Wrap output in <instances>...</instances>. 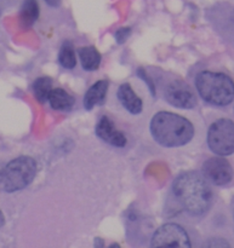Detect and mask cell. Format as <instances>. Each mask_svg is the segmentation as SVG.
Masks as SVG:
<instances>
[{
	"mask_svg": "<svg viewBox=\"0 0 234 248\" xmlns=\"http://www.w3.org/2000/svg\"><path fill=\"white\" fill-rule=\"evenodd\" d=\"M58 61L67 69H72V68L75 67V64H77L75 51L69 43L63 44L62 48L60 51V56H58Z\"/></svg>",
	"mask_w": 234,
	"mask_h": 248,
	"instance_id": "16",
	"label": "cell"
},
{
	"mask_svg": "<svg viewBox=\"0 0 234 248\" xmlns=\"http://www.w3.org/2000/svg\"></svg>",
	"mask_w": 234,
	"mask_h": 248,
	"instance_id": "21",
	"label": "cell"
},
{
	"mask_svg": "<svg viewBox=\"0 0 234 248\" xmlns=\"http://www.w3.org/2000/svg\"><path fill=\"white\" fill-rule=\"evenodd\" d=\"M83 68L86 70H96L101 63V55L94 46H85L78 51Z\"/></svg>",
	"mask_w": 234,
	"mask_h": 248,
	"instance_id": "14",
	"label": "cell"
},
{
	"mask_svg": "<svg viewBox=\"0 0 234 248\" xmlns=\"http://www.w3.org/2000/svg\"><path fill=\"white\" fill-rule=\"evenodd\" d=\"M35 174L36 162L29 156H19L0 171V186L7 193H15L29 186Z\"/></svg>",
	"mask_w": 234,
	"mask_h": 248,
	"instance_id": "4",
	"label": "cell"
},
{
	"mask_svg": "<svg viewBox=\"0 0 234 248\" xmlns=\"http://www.w3.org/2000/svg\"><path fill=\"white\" fill-rule=\"evenodd\" d=\"M153 138L164 147H181L194 136L193 125L187 119L176 114L160 111L150 121Z\"/></svg>",
	"mask_w": 234,
	"mask_h": 248,
	"instance_id": "2",
	"label": "cell"
},
{
	"mask_svg": "<svg viewBox=\"0 0 234 248\" xmlns=\"http://www.w3.org/2000/svg\"><path fill=\"white\" fill-rule=\"evenodd\" d=\"M175 198L193 216L205 215L213 203V191L208 179L197 172L180 174L172 186Z\"/></svg>",
	"mask_w": 234,
	"mask_h": 248,
	"instance_id": "1",
	"label": "cell"
},
{
	"mask_svg": "<svg viewBox=\"0 0 234 248\" xmlns=\"http://www.w3.org/2000/svg\"><path fill=\"white\" fill-rule=\"evenodd\" d=\"M0 1H2V0H0Z\"/></svg>",
	"mask_w": 234,
	"mask_h": 248,
	"instance_id": "20",
	"label": "cell"
},
{
	"mask_svg": "<svg viewBox=\"0 0 234 248\" xmlns=\"http://www.w3.org/2000/svg\"><path fill=\"white\" fill-rule=\"evenodd\" d=\"M5 223V218H4V215L1 213V211H0V227H2Z\"/></svg>",
	"mask_w": 234,
	"mask_h": 248,
	"instance_id": "19",
	"label": "cell"
},
{
	"mask_svg": "<svg viewBox=\"0 0 234 248\" xmlns=\"http://www.w3.org/2000/svg\"><path fill=\"white\" fill-rule=\"evenodd\" d=\"M45 1L48 2V4L50 5V6L55 7V6H58V5H60L61 0H45Z\"/></svg>",
	"mask_w": 234,
	"mask_h": 248,
	"instance_id": "18",
	"label": "cell"
},
{
	"mask_svg": "<svg viewBox=\"0 0 234 248\" xmlns=\"http://www.w3.org/2000/svg\"><path fill=\"white\" fill-rule=\"evenodd\" d=\"M165 98L171 106L181 109H192L197 104V98L191 87L180 80L167 85L165 89Z\"/></svg>",
	"mask_w": 234,
	"mask_h": 248,
	"instance_id": "7",
	"label": "cell"
},
{
	"mask_svg": "<svg viewBox=\"0 0 234 248\" xmlns=\"http://www.w3.org/2000/svg\"><path fill=\"white\" fill-rule=\"evenodd\" d=\"M196 85L201 98L214 106H228L234 99L233 80L222 73H199Z\"/></svg>",
	"mask_w": 234,
	"mask_h": 248,
	"instance_id": "3",
	"label": "cell"
},
{
	"mask_svg": "<svg viewBox=\"0 0 234 248\" xmlns=\"http://www.w3.org/2000/svg\"><path fill=\"white\" fill-rule=\"evenodd\" d=\"M153 247H191L189 237L184 228L177 224H165L155 232Z\"/></svg>",
	"mask_w": 234,
	"mask_h": 248,
	"instance_id": "6",
	"label": "cell"
},
{
	"mask_svg": "<svg viewBox=\"0 0 234 248\" xmlns=\"http://www.w3.org/2000/svg\"><path fill=\"white\" fill-rule=\"evenodd\" d=\"M107 90H108V81H106V80H101V81H97L96 84L92 85L84 97L85 108L87 110H91L96 106L103 104L104 99H106Z\"/></svg>",
	"mask_w": 234,
	"mask_h": 248,
	"instance_id": "11",
	"label": "cell"
},
{
	"mask_svg": "<svg viewBox=\"0 0 234 248\" xmlns=\"http://www.w3.org/2000/svg\"><path fill=\"white\" fill-rule=\"evenodd\" d=\"M39 5L36 0H24L19 12V23L23 28H31L38 19Z\"/></svg>",
	"mask_w": 234,
	"mask_h": 248,
	"instance_id": "13",
	"label": "cell"
},
{
	"mask_svg": "<svg viewBox=\"0 0 234 248\" xmlns=\"http://www.w3.org/2000/svg\"><path fill=\"white\" fill-rule=\"evenodd\" d=\"M49 103L55 110L68 111L74 106V98L62 89H52L49 96Z\"/></svg>",
	"mask_w": 234,
	"mask_h": 248,
	"instance_id": "12",
	"label": "cell"
},
{
	"mask_svg": "<svg viewBox=\"0 0 234 248\" xmlns=\"http://www.w3.org/2000/svg\"><path fill=\"white\" fill-rule=\"evenodd\" d=\"M131 33V29L130 28H121L119 29L118 31L116 33V39L119 44H123L126 39L129 38Z\"/></svg>",
	"mask_w": 234,
	"mask_h": 248,
	"instance_id": "17",
	"label": "cell"
},
{
	"mask_svg": "<svg viewBox=\"0 0 234 248\" xmlns=\"http://www.w3.org/2000/svg\"><path fill=\"white\" fill-rule=\"evenodd\" d=\"M96 133L102 140L109 143L111 145L119 148L125 147L126 137L120 131H118L114 127L112 121L107 116H103L99 121V124L96 126Z\"/></svg>",
	"mask_w": 234,
	"mask_h": 248,
	"instance_id": "9",
	"label": "cell"
},
{
	"mask_svg": "<svg viewBox=\"0 0 234 248\" xmlns=\"http://www.w3.org/2000/svg\"><path fill=\"white\" fill-rule=\"evenodd\" d=\"M33 90L36 99L40 103H45L46 101H49L50 92L52 91V81H51L50 78H39L34 82Z\"/></svg>",
	"mask_w": 234,
	"mask_h": 248,
	"instance_id": "15",
	"label": "cell"
},
{
	"mask_svg": "<svg viewBox=\"0 0 234 248\" xmlns=\"http://www.w3.org/2000/svg\"><path fill=\"white\" fill-rule=\"evenodd\" d=\"M203 174L213 184L225 186L232 181L233 170L227 160L222 157H211L203 165Z\"/></svg>",
	"mask_w": 234,
	"mask_h": 248,
	"instance_id": "8",
	"label": "cell"
},
{
	"mask_svg": "<svg viewBox=\"0 0 234 248\" xmlns=\"http://www.w3.org/2000/svg\"><path fill=\"white\" fill-rule=\"evenodd\" d=\"M209 148L215 154L226 156L234 153V123L228 119L215 121L209 128Z\"/></svg>",
	"mask_w": 234,
	"mask_h": 248,
	"instance_id": "5",
	"label": "cell"
},
{
	"mask_svg": "<svg viewBox=\"0 0 234 248\" xmlns=\"http://www.w3.org/2000/svg\"><path fill=\"white\" fill-rule=\"evenodd\" d=\"M118 98L123 107L131 114H140L142 111L143 104L140 97L135 93L129 84H124L118 90Z\"/></svg>",
	"mask_w": 234,
	"mask_h": 248,
	"instance_id": "10",
	"label": "cell"
}]
</instances>
